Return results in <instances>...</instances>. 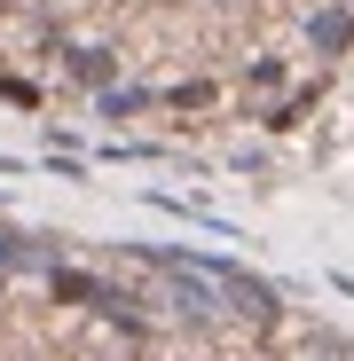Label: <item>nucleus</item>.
Listing matches in <instances>:
<instances>
[{"mask_svg": "<svg viewBox=\"0 0 354 361\" xmlns=\"http://www.w3.org/2000/svg\"><path fill=\"white\" fill-rule=\"evenodd\" d=\"M126 259H142V267H158V275H189V283H205L213 298H220V314H244V322H276V283H260V275H244L236 259H213V252H182V244H126Z\"/></svg>", "mask_w": 354, "mask_h": 361, "instance_id": "nucleus-1", "label": "nucleus"}, {"mask_svg": "<svg viewBox=\"0 0 354 361\" xmlns=\"http://www.w3.org/2000/svg\"><path fill=\"white\" fill-rule=\"evenodd\" d=\"M307 47H315V55H346V47H354V8H346V0L307 8Z\"/></svg>", "mask_w": 354, "mask_h": 361, "instance_id": "nucleus-2", "label": "nucleus"}, {"mask_svg": "<svg viewBox=\"0 0 354 361\" xmlns=\"http://www.w3.org/2000/svg\"><path fill=\"white\" fill-rule=\"evenodd\" d=\"M0 267H40V275H55V267H64V244H40V235L0 228Z\"/></svg>", "mask_w": 354, "mask_h": 361, "instance_id": "nucleus-3", "label": "nucleus"}, {"mask_svg": "<svg viewBox=\"0 0 354 361\" xmlns=\"http://www.w3.org/2000/svg\"><path fill=\"white\" fill-rule=\"evenodd\" d=\"M71 71H79L87 87H118V55H110V47H71Z\"/></svg>", "mask_w": 354, "mask_h": 361, "instance_id": "nucleus-4", "label": "nucleus"}, {"mask_svg": "<svg viewBox=\"0 0 354 361\" xmlns=\"http://www.w3.org/2000/svg\"><path fill=\"white\" fill-rule=\"evenodd\" d=\"M150 102H158L150 87H102V94H95V110H102V118H134V110H150Z\"/></svg>", "mask_w": 354, "mask_h": 361, "instance_id": "nucleus-5", "label": "nucleus"}, {"mask_svg": "<svg viewBox=\"0 0 354 361\" xmlns=\"http://www.w3.org/2000/svg\"><path fill=\"white\" fill-rule=\"evenodd\" d=\"M307 110H315V87H300V94H283V102L268 110V134H291V126H307Z\"/></svg>", "mask_w": 354, "mask_h": 361, "instance_id": "nucleus-6", "label": "nucleus"}]
</instances>
